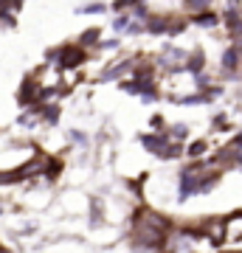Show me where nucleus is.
I'll return each mask as SVG.
<instances>
[{
    "mask_svg": "<svg viewBox=\"0 0 242 253\" xmlns=\"http://www.w3.org/2000/svg\"><path fill=\"white\" fill-rule=\"evenodd\" d=\"M59 56H62V59H59L62 65H76L82 59V51H79V48H62Z\"/></svg>",
    "mask_w": 242,
    "mask_h": 253,
    "instance_id": "1",
    "label": "nucleus"
}]
</instances>
